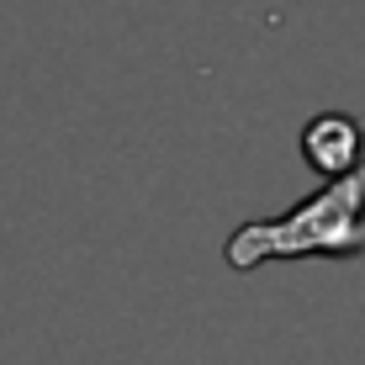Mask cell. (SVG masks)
<instances>
[{
    "label": "cell",
    "mask_w": 365,
    "mask_h": 365,
    "mask_svg": "<svg viewBox=\"0 0 365 365\" xmlns=\"http://www.w3.org/2000/svg\"><path fill=\"white\" fill-rule=\"evenodd\" d=\"M307 255H365V165L297 201L286 217H259L233 228L222 249L233 270H259L270 259Z\"/></svg>",
    "instance_id": "6da1fadb"
},
{
    "label": "cell",
    "mask_w": 365,
    "mask_h": 365,
    "mask_svg": "<svg viewBox=\"0 0 365 365\" xmlns=\"http://www.w3.org/2000/svg\"><path fill=\"white\" fill-rule=\"evenodd\" d=\"M365 154V133L349 111H318V117L302 128V159L323 175V180H339V175L360 170Z\"/></svg>",
    "instance_id": "7a4b0ae2"
}]
</instances>
